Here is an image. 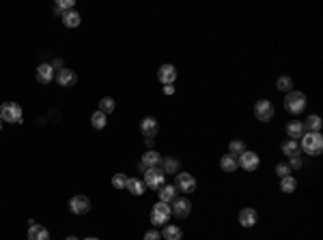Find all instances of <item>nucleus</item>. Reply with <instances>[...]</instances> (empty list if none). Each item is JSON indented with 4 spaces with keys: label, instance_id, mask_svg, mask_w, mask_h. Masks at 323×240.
I'll return each mask as SVG.
<instances>
[{
    "label": "nucleus",
    "instance_id": "39448f33",
    "mask_svg": "<svg viewBox=\"0 0 323 240\" xmlns=\"http://www.w3.org/2000/svg\"><path fill=\"white\" fill-rule=\"evenodd\" d=\"M170 214H172V210L168 204H164V202H157L155 206H153L151 210V223L155 225H166L168 223V219H170Z\"/></svg>",
    "mask_w": 323,
    "mask_h": 240
},
{
    "label": "nucleus",
    "instance_id": "1a4fd4ad",
    "mask_svg": "<svg viewBox=\"0 0 323 240\" xmlns=\"http://www.w3.org/2000/svg\"><path fill=\"white\" fill-rule=\"evenodd\" d=\"M160 163H162L160 152H157V150H147V152L142 154L140 163H138V169H140V172H147V169H151V167H157Z\"/></svg>",
    "mask_w": 323,
    "mask_h": 240
},
{
    "label": "nucleus",
    "instance_id": "f8f14e48",
    "mask_svg": "<svg viewBox=\"0 0 323 240\" xmlns=\"http://www.w3.org/2000/svg\"><path fill=\"white\" fill-rule=\"evenodd\" d=\"M56 82H58V86H63V88H71V86H76V82H78V75L73 69H58V73H56Z\"/></svg>",
    "mask_w": 323,
    "mask_h": 240
},
{
    "label": "nucleus",
    "instance_id": "c756f323",
    "mask_svg": "<svg viewBox=\"0 0 323 240\" xmlns=\"http://www.w3.org/2000/svg\"><path fill=\"white\" fill-rule=\"evenodd\" d=\"M91 124H93V127H95V129H103V127H106V124H108V120H106V114H103V112H99V109H97V112H95V114H93V116H91Z\"/></svg>",
    "mask_w": 323,
    "mask_h": 240
},
{
    "label": "nucleus",
    "instance_id": "bb28decb",
    "mask_svg": "<svg viewBox=\"0 0 323 240\" xmlns=\"http://www.w3.org/2000/svg\"><path fill=\"white\" fill-rule=\"evenodd\" d=\"M246 152V144L241 142V139H233L231 144H228V154H233V157H239V154Z\"/></svg>",
    "mask_w": 323,
    "mask_h": 240
},
{
    "label": "nucleus",
    "instance_id": "f3484780",
    "mask_svg": "<svg viewBox=\"0 0 323 240\" xmlns=\"http://www.w3.org/2000/svg\"><path fill=\"white\" fill-rule=\"evenodd\" d=\"M28 240H50V232L48 227H43V225H31L28 227Z\"/></svg>",
    "mask_w": 323,
    "mask_h": 240
},
{
    "label": "nucleus",
    "instance_id": "ddd939ff",
    "mask_svg": "<svg viewBox=\"0 0 323 240\" xmlns=\"http://www.w3.org/2000/svg\"><path fill=\"white\" fill-rule=\"evenodd\" d=\"M237 161H239V165L246 172H255V169L258 167V163H261V159H258L256 152H250V150H246L243 154H239L237 157Z\"/></svg>",
    "mask_w": 323,
    "mask_h": 240
},
{
    "label": "nucleus",
    "instance_id": "4be33fe9",
    "mask_svg": "<svg viewBox=\"0 0 323 240\" xmlns=\"http://www.w3.org/2000/svg\"><path fill=\"white\" fill-rule=\"evenodd\" d=\"M321 127H323V120H321V116H317V114H310L304 122V129H308L310 133H319Z\"/></svg>",
    "mask_w": 323,
    "mask_h": 240
},
{
    "label": "nucleus",
    "instance_id": "7ed1b4c3",
    "mask_svg": "<svg viewBox=\"0 0 323 240\" xmlns=\"http://www.w3.org/2000/svg\"><path fill=\"white\" fill-rule=\"evenodd\" d=\"M22 107L16 103V101H7L2 103V107H0V118L4 120V122H11V124H19L22 122Z\"/></svg>",
    "mask_w": 323,
    "mask_h": 240
},
{
    "label": "nucleus",
    "instance_id": "f704fd0d",
    "mask_svg": "<svg viewBox=\"0 0 323 240\" xmlns=\"http://www.w3.org/2000/svg\"><path fill=\"white\" fill-rule=\"evenodd\" d=\"M287 165H289L291 169L302 167V157H300V154H297V157H291V159H289V163H287Z\"/></svg>",
    "mask_w": 323,
    "mask_h": 240
},
{
    "label": "nucleus",
    "instance_id": "473e14b6",
    "mask_svg": "<svg viewBox=\"0 0 323 240\" xmlns=\"http://www.w3.org/2000/svg\"><path fill=\"white\" fill-rule=\"evenodd\" d=\"M276 176H278V178L291 176V167H289L287 163H278V165H276Z\"/></svg>",
    "mask_w": 323,
    "mask_h": 240
},
{
    "label": "nucleus",
    "instance_id": "423d86ee",
    "mask_svg": "<svg viewBox=\"0 0 323 240\" xmlns=\"http://www.w3.org/2000/svg\"><path fill=\"white\" fill-rule=\"evenodd\" d=\"M175 189L181 193H194L196 191V178L187 172H179L175 178Z\"/></svg>",
    "mask_w": 323,
    "mask_h": 240
},
{
    "label": "nucleus",
    "instance_id": "393cba45",
    "mask_svg": "<svg viewBox=\"0 0 323 240\" xmlns=\"http://www.w3.org/2000/svg\"><path fill=\"white\" fill-rule=\"evenodd\" d=\"M220 167L224 169V172H235L237 167H239V161H237V157H233V154H224V157L220 159Z\"/></svg>",
    "mask_w": 323,
    "mask_h": 240
},
{
    "label": "nucleus",
    "instance_id": "9d476101",
    "mask_svg": "<svg viewBox=\"0 0 323 240\" xmlns=\"http://www.w3.org/2000/svg\"><path fill=\"white\" fill-rule=\"evenodd\" d=\"M170 210H172V214H175L177 219H186L187 214L192 212V202L187 197H177L175 202H172Z\"/></svg>",
    "mask_w": 323,
    "mask_h": 240
},
{
    "label": "nucleus",
    "instance_id": "ea45409f",
    "mask_svg": "<svg viewBox=\"0 0 323 240\" xmlns=\"http://www.w3.org/2000/svg\"><path fill=\"white\" fill-rule=\"evenodd\" d=\"M0 129H2V120H0Z\"/></svg>",
    "mask_w": 323,
    "mask_h": 240
},
{
    "label": "nucleus",
    "instance_id": "4468645a",
    "mask_svg": "<svg viewBox=\"0 0 323 240\" xmlns=\"http://www.w3.org/2000/svg\"><path fill=\"white\" fill-rule=\"evenodd\" d=\"M157 131H160V124H157L155 118H153V116L142 118V122H140V133L145 135L147 139H153V137L157 135Z\"/></svg>",
    "mask_w": 323,
    "mask_h": 240
},
{
    "label": "nucleus",
    "instance_id": "cd10ccee",
    "mask_svg": "<svg viewBox=\"0 0 323 240\" xmlns=\"http://www.w3.org/2000/svg\"><path fill=\"white\" fill-rule=\"evenodd\" d=\"M280 189L285 193H293L297 189V182H295V178L293 176H285V178H280Z\"/></svg>",
    "mask_w": 323,
    "mask_h": 240
},
{
    "label": "nucleus",
    "instance_id": "412c9836",
    "mask_svg": "<svg viewBox=\"0 0 323 240\" xmlns=\"http://www.w3.org/2000/svg\"><path fill=\"white\" fill-rule=\"evenodd\" d=\"M287 135H289V139H297L304 135V122H300V120H293V122L287 124Z\"/></svg>",
    "mask_w": 323,
    "mask_h": 240
},
{
    "label": "nucleus",
    "instance_id": "b1692460",
    "mask_svg": "<svg viewBox=\"0 0 323 240\" xmlns=\"http://www.w3.org/2000/svg\"><path fill=\"white\" fill-rule=\"evenodd\" d=\"M162 236L166 240H181L183 238V229L177 227V225H164Z\"/></svg>",
    "mask_w": 323,
    "mask_h": 240
},
{
    "label": "nucleus",
    "instance_id": "20e7f679",
    "mask_svg": "<svg viewBox=\"0 0 323 240\" xmlns=\"http://www.w3.org/2000/svg\"><path fill=\"white\" fill-rule=\"evenodd\" d=\"M164 180H166V174H164L160 167H151L145 172V180H142V182H145L147 189H153V191H155V189L164 187Z\"/></svg>",
    "mask_w": 323,
    "mask_h": 240
},
{
    "label": "nucleus",
    "instance_id": "58836bf2",
    "mask_svg": "<svg viewBox=\"0 0 323 240\" xmlns=\"http://www.w3.org/2000/svg\"><path fill=\"white\" fill-rule=\"evenodd\" d=\"M84 240H99V238H84Z\"/></svg>",
    "mask_w": 323,
    "mask_h": 240
},
{
    "label": "nucleus",
    "instance_id": "c9c22d12",
    "mask_svg": "<svg viewBox=\"0 0 323 240\" xmlns=\"http://www.w3.org/2000/svg\"><path fill=\"white\" fill-rule=\"evenodd\" d=\"M160 238H162V234L157 229H151V232L145 234V240H160Z\"/></svg>",
    "mask_w": 323,
    "mask_h": 240
},
{
    "label": "nucleus",
    "instance_id": "6ab92c4d",
    "mask_svg": "<svg viewBox=\"0 0 323 240\" xmlns=\"http://www.w3.org/2000/svg\"><path fill=\"white\" fill-rule=\"evenodd\" d=\"M157 195H160V202L170 204L177 199V189L172 187V184H164L162 189H157Z\"/></svg>",
    "mask_w": 323,
    "mask_h": 240
},
{
    "label": "nucleus",
    "instance_id": "72a5a7b5",
    "mask_svg": "<svg viewBox=\"0 0 323 240\" xmlns=\"http://www.w3.org/2000/svg\"><path fill=\"white\" fill-rule=\"evenodd\" d=\"M56 7L61 9L63 13H65V11H71V9H73V0H58Z\"/></svg>",
    "mask_w": 323,
    "mask_h": 240
},
{
    "label": "nucleus",
    "instance_id": "c85d7f7f",
    "mask_svg": "<svg viewBox=\"0 0 323 240\" xmlns=\"http://www.w3.org/2000/svg\"><path fill=\"white\" fill-rule=\"evenodd\" d=\"M276 88L282 90V92H291V90H293V79L289 77V75H282V77H278Z\"/></svg>",
    "mask_w": 323,
    "mask_h": 240
},
{
    "label": "nucleus",
    "instance_id": "a211bd4d",
    "mask_svg": "<svg viewBox=\"0 0 323 240\" xmlns=\"http://www.w3.org/2000/svg\"><path fill=\"white\" fill-rule=\"evenodd\" d=\"M61 17H63V24L67 28H78V26H80V22H82L80 13H78L76 9H71V11H65Z\"/></svg>",
    "mask_w": 323,
    "mask_h": 240
},
{
    "label": "nucleus",
    "instance_id": "4c0bfd02",
    "mask_svg": "<svg viewBox=\"0 0 323 240\" xmlns=\"http://www.w3.org/2000/svg\"><path fill=\"white\" fill-rule=\"evenodd\" d=\"M65 240H80V238H76V236H67Z\"/></svg>",
    "mask_w": 323,
    "mask_h": 240
},
{
    "label": "nucleus",
    "instance_id": "aec40b11",
    "mask_svg": "<svg viewBox=\"0 0 323 240\" xmlns=\"http://www.w3.org/2000/svg\"><path fill=\"white\" fill-rule=\"evenodd\" d=\"M280 150H282V154H287L289 159L297 157V154H300V142H297V139H285Z\"/></svg>",
    "mask_w": 323,
    "mask_h": 240
},
{
    "label": "nucleus",
    "instance_id": "5701e85b",
    "mask_svg": "<svg viewBox=\"0 0 323 240\" xmlns=\"http://www.w3.org/2000/svg\"><path fill=\"white\" fill-rule=\"evenodd\" d=\"M125 189H129V193H132V195H142L147 191L145 182H142L140 178H127V187Z\"/></svg>",
    "mask_w": 323,
    "mask_h": 240
},
{
    "label": "nucleus",
    "instance_id": "dca6fc26",
    "mask_svg": "<svg viewBox=\"0 0 323 240\" xmlns=\"http://www.w3.org/2000/svg\"><path fill=\"white\" fill-rule=\"evenodd\" d=\"M52 77H54V67H52V64H48V62L39 64V67H37V79H39V82L50 84V82H52Z\"/></svg>",
    "mask_w": 323,
    "mask_h": 240
},
{
    "label": "nucleus",
    "instance_id": "9b49d317",
    "mask_svg": "<svg viewBox=\"0 0 323 240\" xmlns=\"http://www.w3.org/2000/svg\"><path fill=\"white\" fill-rule=\"evenodd\" d=\"M157 79L164 84V86H172L177 79V69L175 64H162L160 69H157Z\"/></svg>",
    "mask_w": 323,
    "mask_h": 240
},
{
    "label": "nucleus",
    "instance_id": "a878e982",
    "mask_svg": "<svg viewBox=\"0 0 323 240\" xmlns=\"http://www.w3.org/2000/svg\"><path fill=\"white\" fill-rule=\"evenodd\" d=\"M114 109H117V103H114L112 97H103L102 101H99V112H103L108 116V114H112Z\"/></svg>",
    "mask_w": 323,
    "mask_h": 240
},
{
    "label": "nucleus",
    "instance_id": "2f4dec72",
    "mask_svg": "<svg viewBox=\"0 0 323 240\" xmlns=\"http://www.w3.org/2000/svg\"><path fill=\"white\" fill-rule=\"evenodd\" d=\"M112 187L114 189H125L127 187V176L123 172H119V174H114L112 176Z\"/></svg>",
    "mask_w": 323,
    "mask_h": 240
},
{
    "label": "nucleus",
    "instance_id": "0eeeda50",
    "mask_svg": "<svg viewBox=\"0 0 323 240\" xmlns=\"http://www.w3.org/2000/svg\"><path fill=\"white\" fill-rule=\"evenodd\" d=\"M255 116L261 120V122H270L272 116H274V105L267 99H261V101L255 103Z\"/></svg>",
    "mask_w": 323,
    "mask_h": 240
},
{
    "label": "nucleus",
    "instance_id": "e433bc0d",
    "mask_svg": "<svg viewBox=\"0 0 323 240\" xmlns=\"http://www.w3.org/2000/svg\"><path fill=\"white\" fill-rule=\"evenodd\" d=\"M175 92V86H164V94H172Z\"/></svg>",
    "mask_w": 323,
    "mask_h": 240
},
{
    "label": "nucleus",
    "instance_id": "7c9ffc66",
    "mask_svg": "<svg viewBox=\"0 0 323 240\" xmlns=\"http://www.w3.org/2000/svg\"><path fill=\"white\" fill-rule=\"evenodd\" d=\"M160 169L164 174H172V172H177V169H179V161H177V159H164Z\"/></svg>",
    "mask_w": 323,
    "mask_h": 240
},
{
    "label": "nucleus",
    "instance_id": "6e6552de",
    "mask_svg": "<svg viewBox=\"0 0 323 240\" xmlns=\"http://www.w3.org/2000/svg\"><path fill=\"white\" fill-rule=\"evenodd\" d=\"M69 210H71L73 214H86L88 210H91V199H88L86 195H73V197L69 199Z\"/></svg>",
    "mask_w": 323,
    "mask_h": 240
},
{
    "label": "nucleus",
    "instance_id": "f257e3e1",
    "mask_svg": "<svg viewBox=\"0 0 323 240\" xmlns=\"http://www.w3.org/2000/svg\"><path fill=\"white\" fill-rule=\"evenodd\" d=\"M300 148L304 150L306 154H310V157L321 154V150H323V137H321V133H310V131L304 133V135H302Z\"/></svg>",
    "mask_w": 323,
    "mask_h": 240
},
{
    "label": "nucleus",
    "instance_id": "2eb2a0df",
    "mask_svg": "<svg viewBox=\"0 0 323 240\" xmlns=\"http://www.w3.org/2000/svg\"><path fill=\"white\" fill-rule=\"evenodd\" d=\"M256 221H258V214H256L255 208H243L241 212H239V223H241V227H255Z\"/></svg>",
    "mask_w": 323,
    "mask_h": 240
},
{
    "label": "nucleus",
    "instance_id": "f03ea898",
    "mask_svg": "<svg viewBox=\"0 0 323 240\" xmlns=\"http://www.w3.org/2000/svg\"><path fill=\"white\" fill-rule=\"evenodd\" d=\"M285 109L289 114H302L306 109V94L300 90H291L285 97Z\"/></svg>",
    "mask_w": 323,
    "mask_h": 240
}]
</instances>
